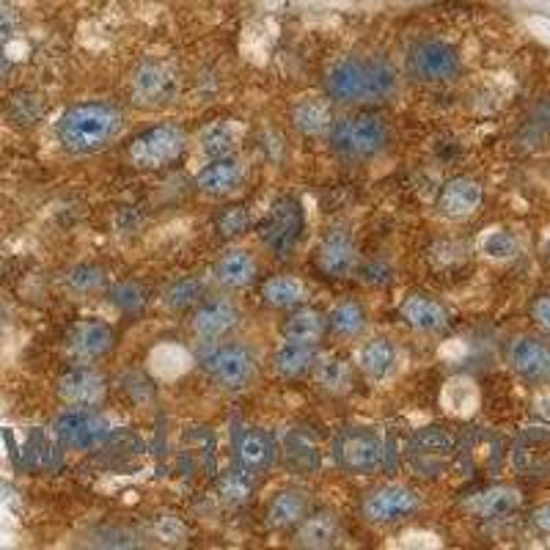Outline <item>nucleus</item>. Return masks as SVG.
Returning <instances> with one entry per match:
<instances>
[{"label":"nucleus","instance_id":"nucleus-30","mask_svg":"<svg viewBox=\"0 0 550 550\" xmlns=\"http://www.w3.org/2000/svg\"><path fill=\"white\" fill-rule=\"evenodd\" d=\"M44 113H47V102H44L42 94H36L31 88L14 91L9 102H6V116H9L11 124H17L22 130L36 127L44 119Z\"/></svg>","mask_w":550,"mask_h":550},{"label":"nucleus","instance_id":"nucleus-11","mask_svg":"<svg viewBox=\"0 0 550 550\" xmlns=\"http://www.w3.org/2000/svg\"><path fill=\"white\" fill-rule=\"evenodd\" d=\"M460 66V53L438 39L418 42L407 55V69L421 83H449L460 75Z\"/></svg>","mask_w":550,"mask_h":550},{"label":"nucleus","instance_id":"nucleus-9","mask_svg":"<svg viewBox=\"0 0 550 550\" xmlns=\"http://www.w3.org/2000/svg\"><path fill=\"white\" fill-rule=\"evenodd\" d=\"M201 363L209 377L226 391H245L259 372L253 352L242 344H220L215 350H209Z\"/></svg>","mask_w":550,"mask_h":550},{"label":"nucleus","instance_id":"nucleus-50","mask_svg":"<svg viewBox=\"0 0 550 550\" xmlns=\"http://www.w3.org/2000/svg\"><path fill=\"white\" fill-rule=\"evenodd\" d=\"M0 275H3V262H0Z\"/></svg>","mask_w":550,"mask_h":550},{"label":"nucleus","instance_id":"nucleus-1","mask_svg":"<svg viewBox=\"0 0 550 550\" xmlns=\"http://www.w3.org/2000/svg\"><path fill=\"white\" fill-rule=\"evenodd\" d=\"M396 69L383 58H341L330 66L325 91L333 102L374 105L396 91Z\"/></svg>","mask_w":550,"mask_h":550},{"label":"nucleus","instance_id":"nucleus-22","mask_svg":"<svg viewBox=\"0 0 550 550\" xmlns=\"http://www.w3.org/2000/svg\"><path fill=\"white\" fill-rule=\"evenodd\" d=\"M512 366L531 383H550V347L537 339H517L512 344Z\"/></svg>","mask_w":550,"mask_h":550},{"label":"nucleus","instance_id":"nucleus-15","mask_svg":"<svg viewBox=\"0 0 550 550\" xmlns=\"http://www.w3.org/2000/svg\"><path fill=\"white\" fill-rule=\"evenodd\" d=\"M116 344V330L102 319H80L75 328L69 330V350L80 361H97L108 355Z\"/></svg>","mask_w":550,"mask_h":550},{"label":"nucleus","instance_id":"nucleus-21","mask_svg":"<svg viewBox=\"0 0 550 550\" xmlns=\"http://www.w3.org/2000/svg\"><path fill=\"white\" fill-rule=\"evenodd\" d=\"M465 509L476 517H484V520H495V517H506L515 512L520 506V493L515 487H506V484H498V487H484V490H476L465 501Z\"/></svg>","mask_w":550,"mask_h":550},{"label":"nucleus","instance_id":"nucleus-16","mask_svg":"<svg viewBox=\"0 0 550 550\" xmlns=\"http://www.w3.org/2000/svg\"><path fill=\"white\" fill-rule=\"evenodd\" d=\"M355 242L347 229H330L325 234V240L319 242L317 248V267L319 273H325L328 278H344L355 270Z\"/></svg>","mask_w":550,"mask_h":550},{"label":"nucleus","instance_id":"nucleus-4","mask_svg":"<svg viewBox=\"0 0 550 550\" xmlns=\"http://www.w3.org/2000/svg\"><path fill=\"white\" fill-rule=\"evenodd\" d=\"M405 468L418 479H440L454 462V438L443 427L416 429L402 451Z\"/></svg>","mask_w":550,"mask_h":550},{"label":"nucleus","instance_id":"nucleus-33","mask_svg":"<svg viewBox=\"0 0 550 550\" xmlns=\"http://www.w3.org/2000/svg\"><path fill=\"white\" fill-rule=\"evenodd\" d=\"M361 366L372 380H385L396 369V347L388 339L369 341L361 350Z\"/></svg>","mask_w":550,"mask_h":550},{"label":"nucleus","instance_id":"nucleus-13","mask_svg":"<svg viewBox=\"0 0 550 550\" xmlns=\"http://www.w3.org/2000/svg\"><path fill=\"white\" fill-rule=\"evenodd\" d=\"M58 399L72 407H97L108 394L105 377L91 366H72L55 383Z\"/></svg>","mask_w":550,"mask_h":550},{"label":"nucleus","instance_id":"nucleus-42","mask_svg":"<svg viewBox=\"0 0 550 550\" xmlns=\"http://www.w3.org/2000/svg\"><path fill=\"white\" fill-rule=\"evenodd\" d=\"M484 253L493 256V259H512L517 253V240L509 231H493L487 240H484Z\"/></svg>","mask_w":550,"mask_h":550},{"label":"nucleus","instance_id":"nucleus-29","mask_svg":"<svg viewBox=\"0 0 550 550\" xmlns=\"http://www.w3.org/2000/svg\"><path fill=\"white\" fill-rule=\"evenodd\" d=\"M308 515V495L303 490H284L267 506V526L289 528L297 526Z\"/></svg>","mask_w":550,"mask_h":550},{"label":"nucleus","instance_id":"nucleus-36","mask_svg":"<svg viewBox=\"0 0 550 550\" xmlns=\"http://www.w3.org/2000/svg\"><path fill=\"white\" fill-rule=\"evenodd\" d=\"M328 328L336 333V336H358L363 328H366V311H363L355 300H344L339 306L333 308L328 314Z\"/></svg>","mask_w":550,"mask_h":550},{"label":"nucleus","instance_id":"nucleus-26","mask_svg":"<svg viewBox=\"0 0 550 550\" xmlns=\"http://www.w3.org/2000/svg\"><path fill=\"white\" fill-rule=\"evenodd\" d=\"M336 542H339V520L330 512L306 515L295 531V545L300 548H333Z\"/></svg>","mask_w":550,"mask_h":550},{"label":"nucleus","instance_id":"nucleus-19","mask_svg":"<svg viewBox=\"0 0 550 550\" xmlns=\"http://www.w3.org/2000/svg\"><path fill=\"white\" fill-rule=\"evenodd\" d=\"M237 322H240V308L234 306L231 300H226V297L201 303L196 314H193V330L201 339H220L229 330L237 328Z\"/></svg>","mask_w":550,"mask_h":550},{"label":"nucleus","instance_id":"nucleus-39","mask_svg":"<svg viewBox=\"0 0 550 550\" xmlns=\"http://www.w3.org/2000/svg\"><path fill=\"white\" fill-rule=\"evenodd\" d=\"M108 300L119 308L121 314H138L146 306V292L135 281H121V284L110 286Z\"/></svg>","mask_w":550,"mask_h":550},{"label":"nucleus","instance_id":"nucleus-28","mask_svg":"<svg viewBox=\"0 0 550 550\" xmlns=\"http://www.w3.org/2000/svg\"><path fill=\"white\" fill-rule=\"evenodd\" d=\"M314 361H317V352L311 344H300V341H284L278 350L273 352V369L275 374L281 377H303L314 369Z\"/></svg>","mask_w":550,"mask_h":550},{"label":"nucleus","instance_id":"nucleus-49","mask_svg":"<svg viewBox=\"0 0 550 550\" xmlns=\"http://www.w3.org/2000/svg\"><path fill=\"white\" fill-rule=\"evenodd\" d=\"M3 319H6V314H3V306H0V322H3Z\"/></svg>","mask_w":550,"mask_h":550},{"label":"nucleus","instance_id":"nucleus-12","mask_svg":"<svg viewBox=\"0 0 550 550\" xmlns=\"http://www.w3.org/2000/svg\"><path fill=\"white\" fill-rule=\"evenodd\" d=\"M421 506V498L413 487L405 484H383L363 501V517L374 526H394L413 517Z\"/></svg>","mask_w":550,"mask_h":550},{"label":"nucleus","instance_id":"nucleus-43","mask_svg":"<svg viewBox=\"0 0 550 550\" xmlns=\"http://www.w3.org/2000/svg\"><path fill=\"white\" fill-rule=\"evenodd\" d=\"M20 25V11L9 3H0V42H9L11 36L20 31Z\"/></svg>","mask_w":550,"mask_h":550},{"label":"nucleus","instance_id":"nucleus-41","mask_svg":"<svg viewBox=\"0 0 550 550\" xmlns=\"http://www.w3.org/2000/svg\"><path fill=\"white\" fill-rule=\"evenodd\" d=\"M215 223H218V231L223 237H240L251 226V215H248V209L242 207V204H237V207L223 209Z\"/></svg>","mask_w":550,"mask_h":550},{"label":"nucleus","instance_id":"nucleus-3","mask_svg":"<svg viewBox=\"0 0 550 550\" xmlns=\"http://www.w3.org/2000/svg\"><path fill=\"white\" fill-rule=\"evenodd\" d=\"M391 132L385 121L372 113H352L333 121L330 127V146L347 160H369L388 146Z\"/></svg>","mask_w":550,"mask_h":550},{"label":"nucleus","instance_id":"nucleus-47","mask_svg":"<svg viewBox=\"0 0 550 550\" xmlns=\"http://www.w3.org/2000/svg\"><path fill=\"white\" fill-rule=\"evenodd\" d=\"M9 69H11V61L6 58V55L0 53V83L6 80V75H9Z\"/></svg>","mask_w":550,"mask_h":550},{"label":"nucleus","instance_id":"nucleus-44","mask_svg":"<svg viewBox=\"0 0 550 550\" xmlns=\"http://www.w3.org/2000/svg\"><path fill=\"white\" fill-rule=\"evenodd\" d=\"M531 317L537 322L539 328L550 333V295H539L534 303H531Z\"/></svg>","mask_w":550,"mask_h":550},{"label":"nucleus","instance_id":"nucleus-7","mask_svg":"<svg viewBox=\"0 0 550 550\" xmlns=\"http://www.w3.org/2000/svg\"><path fill=\"white\" fill-rule=\"evenodd\" d=\"M259 240L275 253V256H289L295 251L297 242L303 240L306 231V209L292 196H281L270 212L259 223Z\"/></svg>","mask_w":550,"mask_h":550},{"label":"nucleus","instance_id":"nucleus-40","mask_svg":"<svg viewBox=\"0 0 550 550\" xmlns=\"http://www.w3.org/2000/svg\"><path fill=\"white\" fill-rule=\"evenodd\" d=\"M234 149V132L223 124H212L201 132V152L207 154L209 160H218V157H229Z\"/></svg>","mask_w":550,"mask_h":550},{"label":"nucleus","instance_id":"nucleus-17","mask_svg":"<svg viewBox=\"0 0 550 550\" xmlns=\"http://www.w3.org/2000/svg\"><path fill=\"white\" fill-rule=\"evenodd\" d=\"M234 457L242 471H248L251 476H262L275 460V440L270 432L264 429H242L237 440H234Z\"/></svg>","mask_w":550,"mask_h":550},{"label":"nucleus","instance_id":"nucleus-10","mask_svg":"<svg viewBox=\"0 0 550 550\" xmlns=\"http://www.w3.org/2000/svg\"><path fill=\"white\" fill-rule=\"evenodd\" d=\"M179 94V75L165 61H146L132 75L130 97L138 108L157 110L171 105Z\"/></svg>","mask_w":550,"mask_h":550},{"label":"nucleus","instance_id":"nucleus-14","mask_svg":"<svg viewBox=\"0 0 550 550\" xmlns=\"http://www.w3.org/2000/svg\"><path fill=\"white\" fill-rule=\"evenodd\" d=\"M454 460L465 473H476L479 468L495 471L501 465V440L484 429H468L460 440H454Z\"/></svg>","mask_w":550,"mask_h":550},{"label":"nucleus","instance_id":"nucleus-46","mask_svg":"<svg viewBox=\"0 0 550 550\" xmlns=\"http://www.w3.org/2000/svg\"><path fill=\"white\" fill-rule=\"evenodd\" d=\"M531 523L539 528V531H550V504L537 509L534 515H531Z\"/></svg>","mask_w":550,"mask_h":550},{"label":"nucleus","instance_id":"nucleus-38","mask_svg":"<svg viewBox=\"0 0 550 550\" xmlns=\"http://www.w3.org/2000/svg\"><path fill=\"white\" fill-rule=\"evenodd\" d=\"M201 297H204L201 278H179L163 292V303L174 311H185V308L201 303Z\"/></svg>","mask_w":550,"mask_h":550},{"label":"nucleus","instance_id":"nucleus-45","mask_svg":"<svg viewBox=\"0 0 550 550\" xmlns=\"http://www.w3.org/2000/svg\"><path fill=\"white\" fill-rule=\"evenodd\" d=\"M3 440H6V449H9V457L14 465H22V454L20 449H17V440H14V435H11V429H3Z\"/></svg>","mask_w":550,"mask_h":550},{"label":"nucleus","instance_id":"nucleus-6","mask_svg":"<svg viewBox=\"0 0 550 550\" xmlns=\"http://www.w3.org/2000/svg\"><path fill=\"white\" fill-rule=\"evenodd\" d=\"M185 146L187 135L179 124H157L132 138L127 146V157L135 168L157 171V168L176 163L185 152Z\"/></svg>","mask_w":550,"mask_h":550},{"label":"nucleus","instance_id":"nucleus-32","mask_svg":"<svg viewBox=\"0 0 550 550\" xmlns=\"http://www.w3.org/2000/svg\"><path fill=\"white\" fill-rule=\"evenodd\" d=\"M262 297L267 306L292 308L306 300V284L295 275H273L262 286Z\"/></svg>","mask_w":550,"mask_h":550},{"label":"nucleus","instance_id":"nucleus-37","mask_svg":"<svg viewBox=\"0 0 550 550\" xmlns=\"http://www.w3.org/2000/svg\"><path fill=\"white\" fill-rule=\"evenodd\" d=\"M253 484H256V476H251L248 471H242L240 465H234V468H229V471L218 479V493L223 495V501H229V504H245V501L251 498Z\"/></svg>","mask_w":550,"mask_h":550},{"label":"nucleus","instance_id":"nucleus-34","mask_svg":"<svg viewBox=\"0 0 550 550\" xmlns=\"http://www.w3.org/2000/svg\"><path fill=\"white\" fill-rule=\"evenodd\" d=\"M108 284V273L97 264H77L64 275V289L75 297L99 295Z\"/></svg>","mask_w":550,"mask_h":550},{"label":"nucleus","instance_id":"nucleus-20","mask_svg":"<svg viewBox=\"0 0 550 550\" xmlns=\"http://www.w3.org/2000/svg\"><path fill=\"white\" fill-rule=\"evenodd\" d=\"M399 317L405 322L407 328L421 330V333H438L449 325V314L446 308L440 306L438 300H432L427 295H407L402 303H399Z\"/></svg>","mask_w":550,"mask_h":550},{"label":"nucleus","instance_id":"nucleus-35","mask_svg":"<svg viewBox=\"0 0 550 550\" xmlns=\"http://www.w3.org/2000/svg\"><path fill=\"white\" fill-rule=\"evenodd\" d=\"M292 121L300 132L306 135H319L333 127V113H330L328 102L322 99H306L300 102L295 110H292Z\"/></svg>","mask_w":550,"mask_h":550},{"label":"nucleus","instance_id":"nucleus-48","mask_svg":"<svg viewBox=\"0 0 550 550\" xmlns=\"http://www.w3.org/2000/svg\"><path fill=\"white\" fill-rule=\"evenodd\" d=\"M545 259H548V264H550V240H548V248H545Z\"/></svg>","mask_w":550,"mask_h":550},{"label":"nucleus","instance_id":"nucleus-27","mask_svg":"<svg viewBox=\"0 0 550 550\" xmlns=\"http://www.w3.org/2000/svg\"><path fill=\"white\" fill-rule=\"evenodd\" d=\"M284 454L286 462L300 473H314L322 465V451H319L317 440L300 427L289 429L284 435Z\"/></svg>","mask_w":550,"mask_h":550},{"label":"nucleus","instance_id":"nucleus-8","mask_svg":"<svg viewBox=\"0 0 550 550\" xmlns=\"http://www.w3.org/2000/svg\"><path fill=\"white\" fill-rule=\"evenodd\" d=\"M53 438L72 451H91L102 446L110 435V424L91 407H72L53 418Z\"/></svg>","mask_w":550,"mask_h":550},{"label":"nucleus","instance_id":"nucleus-24","mask_svg":"<svg viewBox=\"0 0 550 550\" xmlns=\"http://www.w3.org/2000/svg\"><path fill=\"white\" fill-rule=\"evenodd\" d=\"M215 281L226 289H245L256 281V262L248 251L231 248L215 264Z\"/></svg>","mask_w":550,"mask_h":550},{"label":"nucleus","instance_id":"nucleus-5","mask_svg":"<svg viewBox=\"0 0 550 550\" xmlns=\"http://www.w3.org/2000/svg\"><path fill=\"white\" fill-rule=\"evenodd\" d=\"M330 454L336 468L350 476H372L385 468V440L372 429H341Z\"/></svg>","mask_w":550,"mask_h":550},{"label":"nucleus","instance_id":"nucleus-23","mask_svg":"<svg viewBox=\"0 0 550 550\" xmlns=\"http://www.w3.org/2000/svg\"><path fill=\"white\" fill-rule=\"evenodd\" d=\"M281 333L286 341H300V344L317 347L322 336L328 333V317L317 308H297L284 319Z\"/></svg>","mask_w":550,"mask_h":550},{"label":"nucleus","instance_id":"nucleus-2","mask_svg":"<svg viewBox=\"0 0 550 550\" xmlns=\"http://www.w3.org/2000/svg\"><path fill=\"white\" fill-rule=\"evenodd\" d=\"M121 130V113L110 102H80L61 113L55 124L58 143L72 154H94L113 143Z\"/></svg>","mask_w":550,"mask_h":550},{"label":"nucleus","instance_id":"nucleus-18","mask_svg":"<svg viewBox=\"0 0 550 550\" xmlns=\"http://www.w3.org/2000/svg\"><path fill=\"white\" fill-rule=\"evenodd\" d=\"M482 198L484 190L476 179H471V176H457V179H449L443 185V190H440L438 209L446 218L462 220L482 207Z\"/></svg>","mask_w":550,"mask_h":550},{"label":"nucleus","instance_id":"nucleus-31","mask_svg":"<svg viewBox=\"0 0 550 550\" xmlns=\"http://www.w3.org/2000/svg\"><path fill=\"white\" fill-rule=\"evenodd\" d=\"M314 377H317L319 388L325 391H333V394H344L350 391L352 385V369L350 361L339 355V352H330V355H322L314 361Z\"/></svg>","mask_w":550,"mask_h":550},{"label":"nucleus","instance_id":"nucleus-25","mask_svg":"<svg viewBox=\"0 0 550 550\" xmlns=\"http://www.w3.org/2000/svg\"><path fill=\"white\" fill-rule=\"evenodd\" d=\"M242 179V165L234 157H218V160H209V165L198 174L196 185L201 187V193L207 196H226L234 187L240 185Z\"/></svg>","mask_w":550,"mask_h":550}]
</instances>
